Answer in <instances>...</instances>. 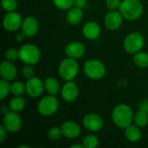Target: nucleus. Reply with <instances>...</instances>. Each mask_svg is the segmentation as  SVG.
<instances>
[{
  "mask_svg": "<svg viewBox=\"0 0 148 148\" xmlns=\"http://www.w3.org/2000/svg\"><path fill=\"white\" fill-rule=\"evenodd\" d=\"M79 72V64L75 59L68 57L63 59L58 66V73L62 79L66 82L73 81Z\"/></svg>",
  "mask_w": 148,
  "mask_h": 148,
  "instance_id": "3",
  "label": "nucleus"
},
{
  "mask_svg": "<svg viewBox=\"0 0 148 148\" xmlns=\"http://www.w3.org/2000/svg\"><path fill=\"white\" fill-rule=\"evenodd\" d=\"M23 20L22 16L16 10L7 12L3 18V27L9 32L16 31L21 28Z\"/></svg>",
  "mask_w": 148,
  "mask_h": 148,
  "instance_id": "8",
  "label": "nucleus"
},
{
  "mask_svg": "<svg viewBox=\"0 0 148 148\" xmlns=\"http://www.w3.org/2000/svg\"><path fill=\"white\" fill-rule=\"evenodd\" d=\"M26 107V101L22 96H14L9 103V108L11 111L14 112H21Z\"/></svg>",
  "mask_w": 148,
  "mask_h": 148,
  "instance_id": "22",
  "label": "nucleus"
},
{
  "mask_svg": "<svg viewBox=\"0 0 148 148\" xmlns=\"http://www.w3.org/2000/svg\"><path fill=\"white\" fill-rule=\"evenodd\" d=\"M61 95L64 101L73 102L79 95V88L73 81L67 82L61 89Z\"/></svg>",
  "mask_w": 148,
  "mask_h": 148,
  "instance_id": "13",
  "label": "nucleus"
},
{
  "mask_svg": "<svg viewBox=\"0 0 148 148\" xmlns=\"http://www.w3.org/2000/svg\"><path fill=\"white\" fill-rule=\"evenodd\" d=\"M4 56L5 59L9 62H16L17 59H19V49H16L15 48H10L5 51Z\"/></svg>",
  "mask_w": 148,
  "mask_h": 148,
  "instance_id": "29",
  "label": "nucleus"
},
{
  "mask_svg": "<svg viewBox=\"0 0 148 148\" xmlns=\"http://www.w3.org/2000/svg\"><path fill=\"white\" fill-rule=\"evenodd\" d=\"M87 3H88L87 0H75L74 6L80 8V9H83L87 6Z\"/></svg>",
  "mask_w": 148,
  "mask_h": 148,
  "instance_id": "35",
  "label": "nucleus"
},
{
  "mask_svg": "<svg viewBox=\"0 0 148 148\" xmlns=\"http://www.w3.org/2000/svg\"><path fill=\"white\" fill-rule=\"evenodd\" d=\"M84 74L92 80H100L106 75L107 69L104 63L97 59H90L87 61L83 67Z\"/></svg>",
  "mask_w": 148,
  "mask_h": 148,
  "instance_id": "5",
  "label": "nucleus"
},
{
  "mask_svg": "<svg viewBox=\"0 0 148 148\" xmlns=\"http://www.w3.org/2000/svg\"><path fill=\"white\" fill-rule=\"evenodd\" d=\"M82 124L88 131L95 133L102 129L104 122L100 115L95 113H90L83 117Z\"/></svg>",
  "mask_w": 148,
  "mask_h": 148,
  "instance_id": "10",
  "label": "nucleus"
},
{
  "mask_svg": "<svg viewBox=\"0 0 148 148\" xmlns=\"http://www.w3.org/2000/svg\"><path fill=\"white\" fill-rule=\"evenodd\" d=\"M101 26L95 21L87 22L82 27V34L88 40H95L101 35Z\"/></svg>",
  "mask_w": 148,
  "mask_h": 148,
  "instance_id": "17",
  "label": "nucleus"
},
{
  "mask_svg": "<svg viewBox=\"0 0 148 148\" xmlns=\"http://www.w3.org/2000/svg\"><path fill=\"white\" fill-rule=\"evenodd\" d=\"M24 37H26L24 35H23V33L22 32V33H20V34H18V35H16V40L17 41V42H22L23 39H24Z\"/></svg>",
  "mask_w": 148,
  "mask_h": 148,
  "instance_id": "37",
  "label": "nucleus"
},
{
  "mask_svg": "<svg viewBox=\"0 0 148 148\" xmlns=\"http://www.w3.org/2000/svg\"><path fill=\"white\" fill-rule=\"evenodd\" d=\"M54 5L59 10H69L74 6L75 0H52Z\"/></svg>",
  "mask_w": 148,
  "mask_h": 148,
  "instance_id": "28",
  "label": "nucleus"
},
{
  "mask_svg": "<svg viewBox=\"0 0 148 148\" xmlns=\"http://www.w3.org/2000/svg\"><path fill=\"white\" fill-rule=\"evenodd\" d=\"M8 112H9V108H7V106H2V108H1V113L4 115Z\"/></svg>",
  "mask_w": 148,
  "mask_h": 148,
  "instance_id": "38",
  "label": "nucleus"
},
{
  "mask_svg": "<svg viewBox=\"0 0 148 148\" xmlns=\"http://www.w3.org/2000/svg\"><path fill=\"white\" fill-rule=\"evenodd\" d=\"M22 118L17 112L9 111L3 115V125L9 133H16L22 127Z\"/></svg>",
  "mask_w": 148,
  "mask_h": 148,
  "instance_id": "9",
  "label": "nucleus"
},
{
  "mask_svg": "<svg viewBox=\"0 0 148 148\" xmlns=\"http://www.w3.org/2000/svg\"><path fill=\"white\" fill-rule=\"evenodd\" d=\"M123 16L120 10H110L104 17L105 26L110 30H117L123 23Z\"/></svg>",
  "mask_w": 148,
  "mask_h": 148,
  "instance_id": "12",
  "label": "nucleus"
},
{
  "mask_svg": "<svg viewBox=\"0 0 148 148\" xmlns=\"http://www.w3.org/2000/svg\"><path fill=\"white\" fill-rule=\"evenodd\" d=\"M18 148H29V146H23V145H21V146H19Z\"/></svg>",
  "mask_w": 148,
  "mask_h": 148,
  "instance_id": "40",
  "label": "nucleus"
},
{
  "mask_svg": "<svg viewBox=\"0 0 148 148\" xmlns=\"http://www.w3.org/2000/svg\"><path fill=\"white\" fill-rule=\"evenodd\" d=\"M82 19H83L82 9L75 6L68 10V12L66 14V20L68 23L71 25H77L82 21Z\"/></svg>",
  "mask_w": 148,
  "mask_h": 148,
  "instance_id": "19",
  "label": "nucleus"
},
{
  "mask_svg": "<svg viewBox=\"0 0 148 148\" xmlns=\"http://www.w3.org/2000/svg\"><path fill=\"white\" fill-rule=\"evenodd\" d=\"M7 130L6 128L3 127V125L0 126V143H3L5 139H6V136H7Z\"/></svg>",
  "mask_w": 148,
  "mask_h": 148,
  "instance_id": "34",
  "label": "nucleus"
},
{
  "mask_svg": "<svg viewBox=\"0 0 148 148\" xmlns=\"http://www.w3.org/2000/svg\"><path fill=\"white\" fill-rule=\"evenodd\" d=\"M22 75L24 78H26L27 80L33 77L35 75V69L33 68V65L30 64H25L23 69H22Z\"/></svg>",
  "mask_w": 148,
  "mask_h": 148,
  "instance_id": "32",
  "label": "nucleus"
},
{
  "mask_svg": "<svg viewBox=\"0 0 148 148\" xmlns=\"http://www.w3.org/2000/svg\"><path fill=\"white\" fill-rule=\"evenodd\" d=\"M16 68L12 63V62H9L6 60L2 62L0 66V75L2 79H4L8 82H11L16 78Z\"/></svg>",
  "mask_w": 148,
  "mask_h": 148,
  "instance_id": "18",
  "label": "nucleus"
},
{
  "mask_svg": "<svg viewBox=\"0 0 148 148\" xmlns=\"http://www.w3.org/2000/svg\"><path fill=\"white\" fill-rule=\"evenodd\" d=\"M134 64L140 69H145L148 67V54L147 52L139 51L134 55Z\"/></svg>",
  "mask_w": 148,
  "mask_h": 148,
  "instance_id": "23",
  "label": "nucleus"
},
{
  "mask_svg": "<svg viewBox=\"0 0 148 148\" xmlns=\"http://www.w3.org/2000/svg\"><path fill=\"white\" fill-rule=\"evenodd\" d=\"M19 59L24 64L35 65L41 59V51L32 43H25L19 49Z\"/></svg>",
  "mask_w": 148,
  "mask_h": 148,
  "instance_id": "4",
  "label": "nucleus"
},
{
  "mask_svg": "<svg viewBox=\"0 0 148 148\" xmlns=\"http://www.w3.org/2000/svg\"><path fill=\"white\" fill-rule=\"evenodd\" d=\"M44 88L49 95H56L60 91V83L55 77H48L44 82Z\"/></svg>",
  "mask_w": 148,
  "mask_h": 148,
  "instance_id": "21",
  "label": "nucleus"
},
{
  "mask_svg": "<svg viewBox=\"0 0 148 148\" xmlns=\"http://www.w3.org/2000/svg\"><path fill=\"white\" fill-rule=\"evenodd\" d=\"M134 124L137 127H139L140 128L146 127L148 124V114L140 109L134 114Z\"/></svg>",
  "mask_w": 148,
  "mask_h": 148,
  "instance_id": "24",
  "label": "nucleus"
},
{
  "mask_svg": "<svg viewBox=\"0 0 148 148\" xmlns=\"http://www.w3.org/2000/svg\"><path fill=\"white\" fill-rule=\"evenodd\" d=\"M119 10L126 20L134 21L141 16L143 5L140 0H122Z\"/></svg>",
  "mask_w": 148,
  "mask_h": 148,
  "instance_id": "2",
  "label": "nucleus"
},
{
  "mask_svg": "<svg viewBox=\"0 0 148 148\" xmlns=\"http://www.w3.org/2000/svg\"><path fill=\"white\" fill-rule=\"evenodd\" d=\"M62 134L68 139H76L80 136L82 130L80 126L73 121H66L61 126Z\"/></svg>",
  "mask_w": 148,
  "mask_h": 148,
  "instance_id": "16",
  "label": "nucleus"
},
{
  "mask_svg": "<svg viewBox=\"0 0 148 148\" xmlns=\"http://www.w3.org/2000/svg\"><path fill=\"white\" fill-rule=\"evenodd\" d=\"M140 109L148 114V100H145L141 102V104L140 105Z\"/></svg>",
  "mask_w": 148,
  "mask_h": 148,
  "instance_id": "36",
  "label": "nucleus"
},
{
  "mask_svg": "<svg viewBox=\"0 0 148 148\" xmlns=\"http://www.w3.org/2000/svg\"><path fill=\"white\" fill-rule=\"evenodd\" d=\"M82 145L85 148H95L99 146V139L93 134H88L87 135L83 140H82Z\"/></svg>",
  "mask_w": 148,
  "mask_h": 148,
  "instance_id": "26",
  "label": "nucleus"
},
{
  "mask_svg": "<svg viewBox=\"0 0 148 148\" xmlns=\"http://www.w3.org/2000/svg\"><path fill=\"white\" fill-rule=\"evenodd\" d=\"M112 121L114 124L121 129H125L134 121V112L130 106L119 104L114 107L112 112Z\"/></svg>",
  "mask_w": 148,
  "mask_h": 148,
  "instance_id": "1",
  "label": "nucleus"
},
{
  "mask_svg": "<svg viewBox=\"0 0 148 148\" xmlns=\"http://www.w3.org/2000/svg\"><path fill=\"white\" fill-rule=\"evenodd\" d=\"M85 46L78 41L69 42L65 48V54L68 57L78 60L81 59L85 54Z\"/></svg>",
  "mask_w": 148,
  "mask_h": 148,
  "instance_id": "15",
  "label": "nucleus"
},
{
  "mask_svg": "<svg viewBox=\"0 0 148 148\" xmlns=\"http://www.w3.org/2000/svg\"><path fill=\"white\" fill-rule=\"evenodd\" d=\"M145 44V37L140 32L129 33L123 41V47L127 53L134 55L140 51Z\"/></svg>",
  "mask_w": 148,
  "mask_h": 148,
  "instance_id": "6",
  "label": "nucleus"
},
{
  "mask_svg": "<svg viewBox=\"0 0 148 148\" xmlns=\"http://www.w3.org/2000/svg\"><path fill=\"white\" fill-rule=\"evenodd\" d=\"M71 148H83V145H78V144H75V145H73L70 147Z\"/></svg>",
  "mask_w": 148,
  "mask_h": 148,
  "instance_id": "39",
  "label": "nucleus"
},
{
  "mask_svg": "<svg viewBox=\"0 0 148 148\" xmlns=\"http://www.w3.org/2000/svg\"><path fill=\"white\" fill-rule=\"evenodd\" d=\"M121 0H106V5L110 10H118L121 6Z\"/></svg>",
  "mask_w": 148,
  "mask_h": 148,
  "instance_id": "33",
  "label": "nucleus"
},
{
  "mask_svg": "<svg viewBox=\"0 0 148 148\" xmlns=\"http://www.w3.org/2000/svg\"><path fill=\"white\" fill-rule=\"evenodd\" d=\"M10 93V84L8 81L1 79L0 81V99L1 101L4 100L8 95Z\"/></svg>",
  "mask_w": 148,
  "mask_h": 148,
  "instance_id": "27",
  "label": "nucleus"
},
{
  "mask_svg": "<svg viewBox=\"0 0 148 148\" xmlns=\"http://www.w3.org/2000/svg\"><path fill=\"white\" fill-rule=\"evenodd\" d=\"M125 130V137L130 142H137L140 140L142 136V133L140 127H137L136 125H130Z\"/></svg>",
  "mask_w": 148,
  "mask_h": 148,
  "instance_id": "20",
  "label": "nucleus"
},
{
  "mask_svg": "<svg viewBox=\"0 0 148 148\" xmlns=\"http://www.w3.org/2000/svg\"><path fill=\"white\" fill-rule=\"evenodd\" d=\"M26 93L29 97L37 98L42 95L44 88V82L38 77L33 76L27 80L26 83Z\"/></svg>",
  "mask_w": 148,
  "mask_h": 148,
  "instance_id": "11",
  "label": "nucleus"
},
{
  "mask_svg": "<svg viewBox=\"0 0 148 148\" xmlns=\"http://www.w3.org/2000/svg\"><path fill=\"white\" fill-rule=\"evenodd\" d=\"M10 93L14 96H22L26 93V86L21 82H15L10 85Z\"/></svg>",
  "mask_w": 148,
  "mask_h": 148,
  "instance_id": "25",
  "label": "nucleus"
},
{
  "mask_svg": "<svg viewBox=\"0 0 148 148\" xmlns=\"http://www.w3.org/2000/svg\"><path fill=\"white\" fill-rule=\"evenodd\" d=\"M62 135V128L58 127H53L48 131V137L52 140H58Z\"/></svg>",
  "mask_w": 148,
  "mask_h": 148,
  "instance_id": "31",
  "label": "nucleus"
},
{
  "mask_svg": "<svg viewBox=\"0 0 148 148\" xmlns=\"http://www.w3.org/2000/svg\"><path fill=\"white\" fill-rule=\"evenodd\" d=\"M1 5L6 12L15 11L17 8V2L16 0H2Z\"/></svg>",
  "mask_w": 148,
  "mask_h": 148,
  "instance_id": "30",
  "label": "nucleus"
},
{
  "mask_svg": "<svg viewBox=\"0 0 148 148\" xmlns=\"http://www.w3.org/2000/svg\"><path fill=\"white\" fill-rule=\"evenodd\" d=\"M39 23L33 16H29L23 20L21 30L26 37H32L38 32Z\"/></svg>",
  "mask_w": 148,
  "mask_h": 148,
  "instance_id": "14",
  "label": "nucleus"
},
{
  "mask_svg": "<svg viewBox=\"0 0 148 148\" xmlns=\"http://www.w3.org/2000/svg\"><path fill=\"white\" fill-rule=\"evenodd\" d=\"M59 108V101L56 98V95H49L42 97L38 104H37V110L38 113L42 116H51L54 115Z\"/></svg>",
  "mask_w": 148,
  "mask_h": 148,
  "instance_id": "7",
  "label": "nucleus"
}]
</instances>
